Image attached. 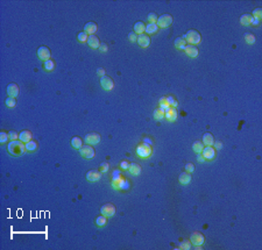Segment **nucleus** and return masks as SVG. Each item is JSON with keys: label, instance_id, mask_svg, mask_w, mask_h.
<instances>
[{"label": "nucleus", "instance_id": "nucleus-28", "mask_svg": "<svg viewBox=\"0 0 262 250\" xmlns=\"http://www.w3.org/2000/svg\"><path fill=\"white\" fill-rule=\"evenodd\" d=\"M175 47L176 49H184L186 47V41L183 37H177L175 40Z\"/></svg>", "mask_w": 262, "mask_h": 250}, {"label": "nucleus", "instance_id": "nucleus-1", "mask_svg": "<svg viewBox=\"0 0 262 250\" xmlns=\"http://www.w3.org/2000/svg\"><path fill=\"white\" fill-rule=\"evenodd\" d=\"M7 150L8 152L11 154L12 156H22L27 150H26V147L23 144V142H21L20 140H15V141H11L8 144H7Z\"/></svg>", "mask_w": 262, "mask_h": 250}, {"label": "nucleus", "instance_id": "nucleus-15", "mask_svg": "<svg viewBox=\"0 0 262 250\" xmlns=\"http://www.w3.org/2000/svg\"><path fill=\"white\" fill-rule=\"evenodd\" d=\"M89 47H91L92 49H98L100 47V42H99V39L96 36V35H89V39H88V42H86Z\"/></svg>", "mask_w": 262, "mask_h": 250}, {"label": "nucleus", "instance_id": "nucleus-30", "mask_svg": "<svg viewBox=\"0 0 262 250\" xmlns=\"http://www.w3.org/2000/svg\"><path fill=\"white\" fill-rule=\"evenodd\" d=\"M71 145L75 149H80L83 147V142H82V139L80 137H73L71 140Z\"/></svg>", "mask_w": 262, "mask_h": 250}, {"label": "nucleus", "instance_id": "nucleus-19", "mask_svg": "<svg viewBox=\"0 0 262 250\" xmlns=\"http://www.w3.org/2000/svg\"><path fill=\"white\" fill-rule=\"evenodd\" d=\"M214 143V139L212 136V134L210 133H205L203 135V144L205 147H212Z\"/></svg>", "mask_w": 262, "mask_h": 250}, {"label": "nucleus", "instance_id": "nucleus-48", "mask_svg": "<svg viewBox=\"0 0 262 250\" xmlns=\"http://www.w3.org/2000/svg\"><path fill=\"white\" fill-rule=\"evenodd\" d=\"M99 50H100L101 52H106V51L108 50V47H107V44L103 43V44H100V47H99Z\"/></svg>", "mask_w": 262, "mask_h": 250}, {"label": "nucleus", "instance_id": "nucleus-39", "mask_svg": "<svg viewBox=\"0 0 262 250\" xmlns=\"http://www.w3.org/2000/svg\"><path fill=\"white\" fill-rule=\"evenodd\" d=\"M8 139L11 141H15V140H19V134L15 132V130H11L8 133Z\"/></svg>", "mask_w": 262, "mask_h": 250}, {"label": "nucleus", "instance_id": "nucleus-18", "mask_svg": "<svg viewBox=\"0 0 262 250\" xmlns=\"http://www.w3.org/2000/svg\"><path fill=\"white\" fill-rule=\"evenodd\" d=\"M84 32L88 33L89 35H95L97 32V23L96 22H88L84 27Z\"/></svg>", "mask_w": 262, "mask_h": 250}, {"label": "nucleus", "instance_id": "nucleus-38", "mask_svg": "<svg viewBox=\"0 0 262 250\" xmlns=\"http://www.w3.org/2000/svg\"><path fill=\"white\" fill-rule=\"evenodd\" d=\"M88 39H89V34L88 33L82 32V33L78 34V41L79 42H88Z\"/></svg>", "mask_w": 262, "mask_h": 250}, {"label": "nucleus", "instance_id": "nucleus-37", "mask_svg": "<svg viewBox=\"0 0 262 250\" xmlns=\"http://www.w3.org/2000/svg\"><path fill=\"white\" fill-rule=\"evenodd\" d=\"M245 40L248 44H254V43H255V36H254L253 34H246Z\"/></svg>", "mask_w": 262, "mask_h": 250}, {"label": "nucleus", "instance_id": "nucleus-44", "mask_svg": "<svg viewBox=\"0 0 262 250\" xmlns=\"http://www.w3.org/2000/svg\"><path fill=\"white\" fill-rule=\"evenodd\" d=\"M167 99H168V101H169V104H170V106H171L173 108H175L176 106L178 105V104H177V101H176V100H174L173 97H167Z\"/></svg>", "mask_w": 262, "mask_h": 250}, {"label": "nucleus", "instance_id": "nucleus-5", "mask_svg": "<svg viewBox=\"0 0 262 250\" xmlns=\"http://www.w3.org/2000/svg\"><path fill=\"white\" fill-rule=\"evenodd\" d=\"M79 154L83 158H86V160H91L96 155L95 150L91 145H83L80 149H79Z\"/></svg>", "mask_w": 262, "mask_h": 250}, {"label": "nucleus", "instance_id": "nucleus-22", "mask_svg": "<svg viewBox=\"0 0 262 250\" xmlns=\"http://www.w3.org/2000/svg\"><path fill=\"white\" fill-rule=\"evenodd\" d=\"M178 182L182 185H188V184L191 183V175L189 172H183L179 175Z\"/></svg>", "mask_w": 262, "mask_h": 250}, {"label": "nucleus", "instance_id": "nucleus-50", "mask_svg": "<svg viewBox=\"0 0 262 250\" xmlns=\"http://www.w3.org/2000/svg\"><path fill=\"white\" fill-rule=\"evenodd\" d=\"M213 144H214V147H216V149H218V150L223 148V143H221L220 141H217V142H216V143H213Z\"/></svg>", "mask_w": 262, "mask_h": 250}, {"label": "nucleus", "instance_id": "nucleus-25", "mask_svg": "<svg viewBox=\"0 0 262 250\" xmlns=\"http://www.w3.org/2000/svg\"><path fill=\"white\" fill-rule=\"evenodd\" d=\"M128 171L132 175H134V176H138L141 172V167H140L139 164H136V163H131L128 167Z\"/></svg>", "mask_w": 262, "mask_h": 250}, {"label": "nucleus", "instance_id": "nucleus-35", "mask_svg": "<svg viewBox=\"0 0 262 250\" xmlns=\"http://www.w3.org/2000/svg\"><path fill=\"white\" fill-rule=\"evenodd\" d=\"M96 223H97V226H99V227H104L106 223H107V219H106V217H104V215L98 217H97V220H96Z\"/></svg>", "mask_w": 262, "mask_h": 250}, {"label": "nucleus", "instance_id": "nucleus-4", "mask_svg": "<svg viewBox=\"0 0 262 250\" xmlns=\"http://www.w3.org/2000/svg\"><path fill=\"white\" fill-rule=\"evenodd\" d=\"M173 23V17L170 14H163L157 19V27L160 28H167Z\"/></svg>", "mask_w": 262, "mask_h": 250}, {"label": "nucleus", "instance_id": "nucleus-24", "mask_svg": "<svg viewBox=\"0 0 262 250\" xmlns=\"http://www.w3.org/2000/svg\"><path fill=\"white\" fill-rule=\"evenodd\" d=\"M145 32H146V26L143 22L139 21V22H136L134 25V33L136 34V35H138V34L141 35V34H143Z\"/></svg>", "mask_w": 262, "mask_h": 250}, {"label": "nucleus", "instance_id": "nucleus-21", "mask_svg": "<svg viewBox=\"0 0 262 250\" xmlns=\"http://www.w3.org/2000/svg\"><path fill=\"white\" fill-rule=\"evenodd\" d=\"M19 140L23 143H27L29 141H32V133L29 130H23L19 134Z\"/></svg>", "mask_w": 262, "mask_h": 250}, {"label": "nucleus", "instance_id": "nucleus-52", "mask_svg": "<svg viewBox=\"0 0 262 250\" xmlns=\"http://www.w3.org/2000/svg\"><path fill=\"white\" fill-rule=\"evenodd\" d=\"M259 21H260V20H253V25H254V26H257V25H259Z\"/></svg>", "mask_w": 262, "mask_h": 250}, {"label": "nucleus", "instance_id": "nucleus-49", "mask_svg": "<svg viewBox=\"0 0 262 250\" xmlns=\"http://www.w3.org/2000/svg\"><path fill=\"white\" fill-rule=\"evenodd\" d=\"M97 73H98V76L103 77V76H105V70H104L103 67H99V69H98V71H97Z\"/></svg>", "mask_w": 262, "mask_h": 250}, {"label": "nucleus", "instance_id": "nucleus-12", "mask_svg": "<svg viewBox=\"0 0 262 250\" xmlns=\"http://www.w3.org/2000/svg\"><path fill=\"white\" fill-rule=\"evenodd\" d=\"M190 240H191L192 244L201 245L203 243H204V235H203V234H201V233H198V232H195V233L191 234Z\"/></svg>", "mask_w": 262, "mask_h": 250}, {"label": "nucleus", "instance_id": "nucleus-13", "mask_svg": "<svg viewBox=\"0 0 262 250\" xmlns=\"http://www.w3.org/2000/svg\"><path fill=\"white\" fill-rule=\"evenodd\" d=\"M138 44L141 47V48H147L148 45L151 44V39H149V36L147 35V34H141L138 36Z\"/></svg>", "mask_w": 262, "mask_h": 250}, {"label": "nucleus", "instance_id": "nucleus-27", "mask_svg": "<svg viewBox=\"0 0 262 250\" xmlns=\"http://www.w3.org/2000/svg\"><path fill=\"white\" fill-rule=\"evenodd\" d=\"M164 117H166V111H163L162 108H157V110L154 111V119L157 120V121L164 119Z\"/></svg>", "mask_w": 262, "mask_h": 250}, {"label": "nucleus", "instance_id": "nucleus-46", "mask_svg": "<svg viewBox=\"0 0 262 250\" xmlns=\"http://www.w3.org/2000/svg\"><path fill=\"white\" fill-rule=\"evenodd\" d=\"M108 164H107V163H103V164H101L100 165V172H103V173H105V172H107V171H108Z\"/></svg>", "mask_w": 262, "mask_h": 250}, {"label": "nucleus", "instance_id": "nucleus-29", "mask_svg": "<svg viewBox=\"0 0 262 250\" xmlns=\"http://www.w3.org/2000/svg\"><path fill=\"white\" fill-rule=\"evenodd\" d=\"M160 108H162L163 111H166V112L169 111V110L171 108V106L169 104L167 97H166V98H162V99L160 100Z\"/></svg>", "mask_w": 262, "mask_h": 250}, {"label": "nucleus", "instance_id": "nucleus-26", "mask_svg": "<svg viewBox=\"0 0 262 250\" xmlns=\"http://www.w3.org/2000/svg\"><path fill=\"white\" fill-rule=\"evenodd\" d=\"M157 27L156 23H148L147 26H146V33L148 34V35H153V34H155L157 32Z\"/></svg>", "mask_w": 262, "mask_h": 250}, {"label": "nucleus", "instance_id": "nucleus-31", "mask_svg": "<svg viewBox=\"0 0 262 250\" xmlns=\"http://www.w3.org/2000/svg\"><path fill=\"white\" fill-rule=\"evenodd\" d=\"M192 149L195 151L196 154H201L203 149H204V144H203V142H199V141H196L195 143L192 144Z\"/></svg>", "mask_w": 262, "mask_h": 250}, {"label": "nucleus", "instance_id": "nucleus-9", "mask_svg": "<svg viewBox=\"0 0 262 250\" xmlns=\"http://www.w3.org/2000/svg\"><path fill=\"white\" fill-rule=\"evenodd\" d=\"M85 142H86L88 144H91V145L98 144V143L100 142V135L97 133L88 134V135L85 136Z\"/></svg>", "mask_w": 262, "mask_h": 250}, {"label": "nucleus", "instance_id": "nucleus-7", "mask_svg": "<svg viewBox=\"0 0 262 250\" xmlns=\"http://www.w3.org/2000/svg\"><path fill=\"white\" fill-rule=\"evenodd\" d=\"M100 85L105 91H111V90L114 87V83H113V80H112L108 76H103V77H100Z\"/></svg>", "mask_w": 262, "mask_h": 250}, {"label": "nucleus", "instance_id": "nucleus-36", "mask_svg": "<svg viewBox=\"0 0 262 250\" xmlns=\"http://www.w3.org/2000/svg\"><path fill=\"white\" fill-rule=\"evenodd\" d=\"M252 17H253V19H255V20H261L262 19V10L261 8H256V10H254Z\"/></svg>", "mask_w": 262, "mask_h": 250}, {"label": "nucleus", "instance_id": "nucleus-23", "mask_svg": "<svg viewBox=\"0 0 262 250\" xmlns=\"http://www.w3.org/2000/svg\"><path fill=\"white\" fill-rule=\"evenodd\" d=\"M253 20L254 19L252 17V14H244L242 17H240V23L242 26H249V25H252Z\"/></svg>", "mask_w": 262, "mask_h": 250}, {"label": "nucleus", "instance_id": "nucleus-10", "mask_svg": "<svg viewBox=\"0 0 262 250\" xmlns=\"http://www.w3.org/2000/svg\"><path fill=\"white\" fill-rule=\"evenodd\" d=\"M201 154L205 158V161H211L216 156V150L213 149L212 147H204V149H203Z\"/></svg>", "mask_w": 262, "mask_h": 250}, {"label": "nucleus", "instance_id": "nucleus-40", "mask_svg": "<svg viewBox=\"0 0 262 250\" xmlns=\"http://www.w3.org/2000/svg\"><path fill=\"white\" fill-rule=\"evenodd\" d=\"M157 15L155 14V13H151L149 15H148V21H149V23H156L157 22Z\"/></svg>", "mask_w": 262, "mask_h": 250}, {"label": "nucleus", "instance_id": "nucleus-16", "mask_svg": "<svg viewBox=\"0 0 262 250\" xmlns=\"http://www.w3.org/2000/svg\"><path fill=\"white\" fill-rule=\"evenodd\" d=\"M184 51H185V54L189 56V57H192V58H195V57H197L198 56V54H199V51H198V49L196 48L195 45H186L185 48H184Z\"/></svg>", "mask_w": 262, "mask_h": 250}, {"label": "nucleus", "instance_id": "nucleus-33", "mask_svg": "<svg viewBox=\"0 0 262 250\" xmlns=\"http://www.w3.org/2000/svg\"><path fill=\"white\" fill-rule=\"evenodd\" d=\"M43 67H45V71H53V70H54V67H55V64H54V62L51 61V60H48V61L45 62Z\"/></svg>", "mask_w": 262, "mask_h": 250}, {"label": "nucleus", "instance_id": "nucleus-42", "mask_svg": "<svg viewBox=\"0 0 262 250\" xmlns=\"http://www.w3.org/2000/svg\"><path fill=\"white\" fill-rule=\"evenodd\" d=\"M7 140H8V133L1 132V133H0V142H1V143H6Z\"/></svg>", "mask_w": 262, "mask_h": 250}, {"label": "nucleus", "instance_id": "nucleus-6", "mask_svg": "<svg viewBox=\"0 0 262 250\" xmlns=\"http://www.w3.org/2000/svg\"><path fill=\"white\" fill-rule=\"evenodd\" d=\"M101 215H104L106 217H111L115 214V206L112 204H106V205L101 206L100 208Z\"/></svg>", "mask_w": 262, "mask_h": 250}, {"label": "nucleus", "instance_id": "nucleus-3", "mask_svg": "<svg viewBox=\"0 0 262 250\" xmlns=\"http://www.w3.org/2000/svg\"><path fill=\"white\" fill-rule=\"evenodd\" d=\"M136 154H138V156H139L140 158H148L153 154V149H151V147L149 144L141 143L136 148Z\"/></svg>", "mask_w": 262, "mask_h": 250}, {"label": "nucleus", "instance_id": "nucleus-32", "mask_svg": "<svg viewBox=\"0 0 262 250\" xmlns=\"http://www.w3.org/2000/svg\"><path fill=\"white\" fill-rule=\"evenodd\" d=\"M25 147H26L27 151H34V150L37 149V143L35 141H29L27 143H25Z\"/></svg>", "mask_w": 262, "mask_h": 250}, {"label": "nucleus", "instance_id": "nucleus-2", "mask_svg": "<svg viewBox=\"0 0 262 250\" xmlns=\"http://www.w3.org/2000/svg\"><path fill=\"white\" fill-rule=\"evenodd\" d=\"M184 40L186 41V43H190L191 45H196V44H199L201 41V34L198 33L197 30H188L185 33V36H184Z\"/></svg>", "mask_w": 262, "mask_h": 250}, {"label": "nucleus", "instance_id": "nucleus-14", "mask_svg": "<svg viewBox=\"0 0 262 250\" xmlns=\"http://www.w3.org/2000/svg\"><path fill=\"white\" fill-rule=\"evenodd\" d=\"M6 91H7L8 97H12V98H15V97L19 95V86L14 83L8 84V86H7V90H6Z\"/></svg>", "mask_w": 262, "mask_h": 250}, {"label": "nucleus", "instance_id": "nucleus-51", "mask_svg": "<svg viewBox=\"0 0 262 250\" xmlns=\"http://www.w3.org/2000/svg\"><path fill=\"white\" fill-rule=\"evenodd\" d=\"M197 160H198L199 162H201V163H203V162H205V158L203 157L201 154H197Z\"/></svg>", "mask_w": 262, "mask_h": 250}, {"label": "nucleus", "instance_id": "nucleus-47", "mask_svg": "<svg viewBox=\"0 0 262 250\" xmlns=\"http://www.w3.org/2000/svg\"><path fill=\"white\" fill-rule=\"evenodd\" d=\"M129 164H131V163H128V162L123 161L121 163H120V167H121V169H123V170H128Z\"/></svg>", "mask_w": 262, "mask_h": 250}, {"label": "nucleus", "instance_id": "nucleus-8", "mask_svg": "<svg viewBox=\"0 0 262 250\" xmlns=\"http://www.w3.org/2000/svg\"><path fill=\"white\" fill-rule=\"evenodd\" d=\"M37 57L41 61H48L50 60V50L48 49L47 47H40L37 49Z\"/></svg>", "mask_w": 262, "mask_h": 250}, {"label": "nucleus", "instance_id": "nucleus-34", "mask_svg": "<svg viewBox=\"0 0 262 250\" xmlns=\"http://www.w3.org/2000/svg\"><path fill=\"white\" fill-rule=\"evenodd\" d=\"M5 104L7 107H10V108H14L15 105H17V101H15V98H12V97H8L7 99H6Z\"/></svg>", "mask_w": 262, "mask_h": 250}, {"label": "nucleus", "instance_id": "nucleus-43", "mask_svg": "<svg viewBox=\"0 0 262 250\" xmlns=\"http://www.w3.org/2000/svg\"><path fill=\"white\" fill-rule=\"evenodd\" d=\"M185 171L189 173L194 172V171H195V165H194L192 163H188V164L185 165Z\"/></svg>", "mask_w": 262, "mask_h": 250}, {"label": "nucleus", "instance_id": "nucleus-41", "mask_svg": "<svg viewBox=\"0 0 262 250\" xmlns=\"http://www.w3.org/2000/svg\"><path fill=\"white\" fill-rule=\"evenodd\" d=\"M179 248L181 249H184V250H189L191 248V243H190L189 241H183L181 244H179Z\"/></svg>", "mask_w": 262, "mask_h": 250}, {"label": "nucleus", "instance_id": "nucleus-17", "mask_svg": "<svg viewBox=\"0 0 262 250\" xmlns=\"http://www.w3.org/2000/svg\"><path fill=\"white\" fill-rule=\"evenodd\" d=\"M123 184H125V178L123 177H120V176H118V177L113 178V182H112V186L114 187V189L117 190H120L123 187Z\"/></svg>", "mask_w": 262, "mask_h": 250}, {"label": "nucleus", "instance_id": "nucleus-20", "mask_svg": "<svg viewBox=\"0 0 262 250\" xmlns=\"http://www.w3.org/2000/svg\"><path fill=\"white\" fill-rule=\"evenodd\" d=\"M166 119H167L168 121H170V122H173L175 121L176 119H177V111H176V108H170L169 111L166 112Z\"/></svg>", "mask_w": 262, "mask_h": 250}, {"label": "nucleus", "instance_id": "nucleus-45", "mask_svg": "<svg viewBox=\"0 0 262 250\" xmlns=\"http://www.w3.org/2000/svg\"><path fill=\"white\" fill-rule=\"evenodd\" d=\"M128 40L131 42H136L138 41V35L135 33H129L128 34Z\"/></svg>", "mask_w": 262, "mask_h": 250}, {"label": "nucleus", "instance_id": "nucleus-11", "mask_svg": "<svg viewBox=\"0 0 262 250\" xmlns=\"http://www.w3.org/2000/svg\"><path fill=\"white\" fill-rule=\"evenodd\" d=\"M101 178V172L98 170H90L89 172L86 173V179L89 180L90 183H95L98 182Z\"/></svg>", "mask_w": 262, "mask_h": 250}]
</instances>
